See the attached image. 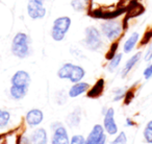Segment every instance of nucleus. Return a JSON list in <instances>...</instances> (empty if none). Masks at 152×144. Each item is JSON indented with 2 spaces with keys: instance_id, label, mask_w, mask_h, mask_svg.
Returning a JSON list of instances; mask_svg holds the SVG:
<instances>
[{
  "instance_id": "17",
  "label": "nucleus",
  "mask_w": 152,
  "mask_h": 144,
  "mask_svg": "<svg viewBox=\"0 0 152 144\" xmlns=\"http://www.w3.org/2000/svg\"><path fill=\"white\" fill-rule=\"evenodd\" d=\"M140 35L137 32H133L124 43V46H123V51L125 53H129L130 51H132V49L135 47L137 41H139Z\"/></svg>"
},
{
  "instance_id": "30",
  "label": "nucleus",
  "mask_w": 152,
  "mask_h": 144,
  "mask_svg": "<svg viewBox=\"0 0 152 144\" xmlns=\"http://www.w3.org/2000/svg\"><path fill=\"white\" fill-rule=\"evenodd\" d=\"M125 104H128L129 102L131 101V99L133 98V92L132 91H128V92H126L125 93Z\"/></svg>"
},
{
  "instance_id": "7",
  "label": "nucleus",
  "mask_w": 152,
  "mask_h": 144,
  "mask_svg": "<svg viewBox=\"0 0 152 144\" xmlns=\"http://www.w3.org/2000/svg\"><path fill=\"white\" fill-rule=\"evenodd\" d=\"M30 75L28 72L24 71V70H19L13 75L11 82L12 85L14 86H19V87H25L28 88L30 85Z\"/></svg>"
},
{
  "instance_id": "10",
  "label": "nucleus",
  "mask_w": 152,
  "mask_h": 144,
  "mask_svg": "<svg viewBox=\"0 0 152 144\" xmlns=\"http://www.w3.org/2000/svg\"><path fill=\"white\" fill-rule=\"evenodd\" d=\"M26 122L30 126H37L39 125L44 119V114L39 109H32L26 114Z\"/></svg>"
},
{
  "instance_id": "25",
  "label": "nucleus",
  "mask_w": 152,
  "mask_h": 144,
  "mask_svg": "<svg viewBox=\"0 0 152 144\" xmlns=\"http://www.w3.org/2000/svg\"><path fill=\"white\" fill-rule=\"evenodd\" d=\"M126 142H127L126 135H125V133H123L122 132V133L119 134V136L114 140V141H112V143L110 144H125Z\"/></svg>"
},
{
  "instance_id": "8",
  "label": "nucleus",
  "mask_w": 152,
  "mask_h": 144,
  "mask_svg": "<svg viewBox=\"0 0 152 144\" xmlns=\"http://www.w3.org/2000/svg\"><path fill=\"white\" fill-rule=\"evenodd\" d=\"M115 111L113 108H110L104 115V129L110 135H115L118 132V126L115 122Z\"/></svg>"
},
{
  "instance_id": "11",
  "label": "nucleus",
  "mask_w": 152,
  "mask_h": 144,
  "mask_svg": "<svg viewBox=\"0 0 152 144\" xmlns=\"http://www.w3.org/2000/svg\"><path fill=\"white\" fill-rule=\"evenodd\" d=\"M89 88H90V85L88 83H81V82L76 83L70 88L69 96L72 98H75V97H77V96L81 95L83 93H85V92H87L88 90H89Z\"/></svg>"
},
{
  "instance_id": "4",
  "label": "nucleus",
  "mask_w": 152,
  "mask_h": 144,
  "mask_svg": "<svg viewBox=\"0 0 152 144\" xmlns=\"http://www.w3.org/2000/svg\"><path fill=\"white\" fill-rule=\"evenodd\" d=\"M124 27L122 26V24L117 20H106L105 22L101 23L100 25V32L101 34L105 37L107 40L110 41H115L122 35Z\"/></svg>"
},
{
  "instance_id": "15",
  "label": "nucleus",
  "mask_w": 152,
  "mask_h": 144,
  "mask_svg": "<svg viewBox=\"0 0 152 144\" xmlns=\"http://www.w3.org/2000/svg\"><path fill=\"white\" fill-rule=\"evenodd\" d=\"M141 55H142V52H137L135 54H133L132 57H131L130 59L126 62V64L124 65V68H123V70H122V76L123 77L126 76L129 72H130V70L134 67L135 64H137V62L140 61V59H141Z\"/></svg>"
},
{
  "instance_id": "33",
  "label": "nucleus",
  "mask_w": 152,
  "mask_h": 144,
  "mask_svg": "<svg viewBox=\"0 0 152 144\" xmlns=\"http://www.w3.org/2000/svg\"><path fill=\"white\" fill-rule=\"evenodd\" d=\"M38 1H41V2H44L45 0H38Z\"/></svg>"
},
{
  "instance_id": "19",
  "label": "nucleus",
  "mask_w": 152,
  "mask_h": 144,
  "mask_svg": "<svg viewBox=\"0 0 152 144\" xmlns=\"http://www.w3.org/2000/svg\"><path fill=\"white\" fill-rule=\"evenodd\" d=\"M80 122V110L76 109L74 112H72L71 114L68 116L67 118V123L70 126H77Z\"/></svg>"
},
{
  "instance_id": "5",
  "label": "nucleus",
  "mask_w": 152,
  "mask_h": 144,
  "mask_svg": "<svg viewBox=\"0 0 152 144\" xmlns=\"http://www.w3.org/2000/svg\"><path fill=\"white\" fill-rule=\"evenodd\" d=\"M27 14L34 20L43 19L46 15L44 2H41L38 0H29L27 3Z\"/></svg>"
},
{
  "instance_id": "13",
  "label": "nucleus",
  "mask_w": 152,
  "mask_h": 144,
  "mask_svg": "<svg viewBox=\"0 0 152 144\" xmlns=\"http://www.w3.org/2000/svg\"><path fill=\"white\" fill-rule=\"evenodd\" d=\"M85 74H86V71L83 67H80V66H78V65H74L73 68H72L69 81L74 84L79 83V82L85 77Z\"/></svg>"
},
{
  "instance_id": "16",
  "label": "nucleus",
  "mask_w": 152,
  "mask_h": 144,
  "mask_svg": "<svg viewBox=\"0 0 152 144\" xmlns=\"http://www.w3.org/2000/svg\"><path fill=\"white\" fill-rule=\"evenodd\" d=\"M104 89V79H100L97 81V83L94 85V87L88 92V97L90 98H97L99 97L100 95L102 94Z\"/></svg>"
},
{
  "instance_id": "6",
  "label": "nucleus",
  "mask_w": 152,
  "mask_h": 144,
  "mask_svg": "<svg viewBox=\"0 0 152 144\" xmlns=\"http://www.w3.org/2000/svg\"><path fill=\"white\" fill-rule=\"evenodd\" d=\"M106 136L104 134V129L100 124H96L87 138L85 144H105Z\"/></svg>"
},
{
  "instance_id": "1",
  "label": "nucleus",
  "mask_w": 152,
  "mask_h": 144,
  "mask_svg": "<svg viewBox=\"0 0 152 144\" xmlns=\"http://www.w3.org/2000/svg\"><path fill=\"white\" fill-rule=\"evenodd\" d=\"M12 53L19 59H25L30 54V39L24 32H18L12 41Z\"/></svg>"
},
{
  "instance_id": "22",
  "label": "nucleus",
  "mask_w": 152,
  "mask_h": 144,
  "mask_svg": "<svg viewBox=\"0 0 152 144\" xmlns=\"http://www.w3.org/2000/svg\"><path fill=\"white\" fill-rule=\"evenodd\" d=\"M11 120V114L5 110H0V127H3L7 125V123Z\"/></svg>"
},
{
  "instance_id": "31",
  "label": "nucleus",
  "mask_w": 152,
  "mask_h": 144,
  "mask_svg": "<svg viewBox=\"0 0 152 144\" xmlns=\"http://www.w3.org/2000/svg\"><path fill=\"white\" fill-rule=\"evenodd\" d=\"M152 38V32H148L147 34L145 35V39H144L143 41H142V44H146V43H148L150 41V39Z\"/></svg>"
},
{
  "instance_id": "2",
  "label": "nucleus",
  "mask_w": 152,
  "mask_h": 144,
  "mask_svg": "<svg viewBox=\"0 0 152 144\" xmlns=\"http://www.w3.org/2000/svg\"><path fill=\"white\" fill-rule=\"evenodd\" d=\"M83 45L91 51H97L101 48L103 41L102 34L95 26H89L85 30V39L83 40Z\"/></svg>"
},
{
  "instance_id": "29",
  "label": "nucleus",
  "mask_w": 152,
  "mask_h": 144,
  "mask_svg": "<svg viewBox=\"0 0 152 144\" xmlns=\"http://www.w3.org/2000/svg\"><path fill=\"white\" fill-rule=\"evenodd\" d=\"M145 61L146 62H150L152 60V44H150V46L148 47L147 51H146V54H145Z\"/></svg>"
},
{
  "instance_id": "20",
  "label": "nucleus",
  "mask_w": 152,
  "mask_h": 144,
  "mask_svg": "<svg viewBox=\"0 0 152 144\" xmlns=\"http://www.w3.org/2000/svg\"><path fill=\"white\" fill-rule=\"evenodd\" d=\"M90 4V0H71V7L76 12H83Z\"/></svg>"
},
{
  "instance_id": "9",
  "label": "nucleus",
  "mask_w": 152,
  "mask_h": 144,
  "mask_svg": "<svg viewBox=\"0 0 152 144\" xmlns=\"http://www.w3.org/2000/svg\"><path fill=\"white\" fill-rule=\"evenodd\" d=\"M52 144H69V136H68L67 129L59 123L54 129Z\"/></svg>"
},
{
  "instance_id": "21",
  "label": "nucleus",
  "mask_w": 152,
  "mask_h": 144,
  "mask_svg": "<svg viewBox=\"0 0 152 144\" xmlns=\"http://www.w3.org/2000/svg\"><path fill=\"white\" fill-rule=\"evenodd\" d=\"M122 57H123L122 53H117V54L115 55L113 59H110V64H108V66H107L108 71H110V72L115 71V70L118 68V66L120 65L121 61H122Z\"/></svg>"
},
{
  "instance_id": "27",
  "label": "nucleus",
  "mask_w": 152,
  "mask_h": 144,
  "mask_svg": "<svg viewBox=\"0 0 152 144\" xmlns=\"http://www.w3.org/2000/svg\"><path fill=\"white\" fill-rule=\"evenodd\" d=\"M125 93H126V92H125L123 89H118V90H116V91H115V97H114V100H115V101H118V100L122 99V98L125 96Z\"/></svg>"
},
{
  "instance_id": "3",
  "label": "nucleus",
  "mask_w": 152,
  "mask_h": 144,
  "mask_svg": "<svg viewBox=\"0 0 152 144\" xmlns=\"http://www.w3.org/2000/svg\"><path fill=\"white\" fill-rule=\"evenodd\" d=\"M71 18L67 16L58 17L53 21L52 27H51V38L56 42H61L66 37V34L69 32L70 26H71Z\"/></svg>"
},
{
  "instance_id": "14",
  "label": "nucleus",
  "mask_w": 152,
  "mask_h": 144,
  "mask_svg": "<svg viewBox=\"0 0 152 144\" xmlns=\"http://www.w3.org/2000/svg\"><path fill=\"white\" fill-rule=\"evenodd\" d=\"M27 91H28V88L12 85V87L10 88V95H11V97L13 99L19 100L25 97L26 94H27Z\"/></svg>"
},
{
  "instance_id": "26",
  "label": "nucleus",
  "mask_w": 152,
  "mask_h": 144,
  "mask_svg": "<svg viewBox=\"0 0 152 144\" xmlns=\"http://www.w3.org/2000/svg\"><path fill=\"white\" fill-rule=\"evenodd\" d=\"M86 143V140L85 138L83 137L81 135H76L74 136L73 138L71 139V142L69 144H85Z\"/></svg>"
},
{
  "instance_id": "24",
  "label": "nucleus",
  "mask_w": 152,
  "mask_h": 144,
  "mask_svg": "<svg viewBox=\"0 0 152 144\" xmlns=\"http://www.w3.org/2000/svg\"><path fill=\"white\" fill-rule=\"evenodd\" d=\"M118 47H119V43L115 42L112 44V46H110V50H108V52L106 53V59L110 61V59H113V57H115V55L117 54V50H118Z\"/></svg>"
},
{
  "instance_id": "32",
  "label": "nucleus",
  "mask_w": 152,
  "mask_h": 144,
  "mask_svg": "<svg viewBox=\"0 0 152 144\" xmlns=\"http://www.w3.org/2000/svg\"><path fill=\"white\" fill-rule=\"evenodd\" d=\"M126 124H127V125H133V124H134V122H132V121H131L130 119L127 118V120H126Z\"/></svg>"
},
{
  "instance_id": "23",
  "label": "nucleus",
  "mask_w": 152,
  "mask_h": 144,
  "mask_svg": "<svg viewBox=\"0 0 152 144\" xmlns=\"http://www.w3.org/2000/svg\"><path fill=\"white\" fill-rule=\"evenodd\" d=\"M144 138L148 143H152V120L147 123L144 131Z\"/></svg>"
},
{
  "instance_id": "12",
  "label": "nucleus",
  "mask_w": 152,
  "mask_h": 144,
  "mask_svg": "<svg viewBox=\"0 0 152 144\" xmlns=\"http://www.w3.org/2000/svg\"><path fill=\"white\" fill-rule=\"evenodd\" d=\"M32 144H47V133L44 129H38L31 134L30 137Z\"/></svg>"
},
{
  "instance_id": "18",
  "label": "nucleus",
  "mask_w": 152,
  "mask_h": 144,
  "mask_svg": "<svg viewBox=\"0 0 152 144\" xmlns=\"http://www.w3.org/2000/svg\"><path fill=\"white\" fill-rule=\"evenodd\" d=\"M73 66H74V64H71V63L64 64L58 69V71H57V76L61 79H69Z\"/></svg>"
},
{
  "instance_id": "28",
  "label": "nucleus",
  "mask_w": 152,
  "mask_h": 144,
  "mask_svg": "<svg viewBox=\"0 0 152 144\" xmlns=\"http://www.w3.org/2000/svg\"><path fill=\"white\" fill-rule=\"evenodd\" d=\"M143 75H144V77H145V79H151V77H152V64H151V65H149L145 70H144Z\"/></svg>"
}]
</instances>
